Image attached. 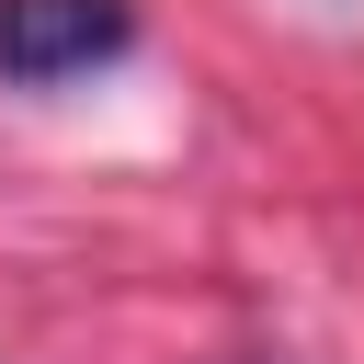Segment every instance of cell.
<instances>
[{
    "label": "cell",
    "instance_id": "1",
    "mask_svg": "<svg viewBox=\"0 0 364 364\" xmlns=\"http://www.w3.org/2000/svg\"><path fill=\"white\" fill-rule=\"evenodd\" d=\"M125 46H136L125 0H0V80L11 91H57V80H80Z\"/></svg>",
    "mask_w": 364,
    "mask_h": 364
}]
</instances>
